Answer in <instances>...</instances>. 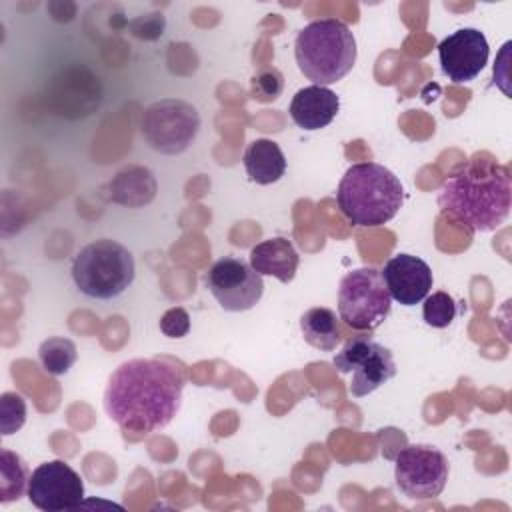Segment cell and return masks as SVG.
Masks as SVG:
<instances>
[{
	"mask_svg": "<svg viewBox=\"0 0 512 512\" xmlns=\"http://www.w3.org/2000/svg\"><path fill=\"white\" fill-rule=\"evenodd\" d=\"M184 378L158 358L122 362L108 378L104 410L124 432L150 434L172 422L182 404Z\"/></svg>",
	"mask_w": 512,
	"mask_h": 512,
	"instance_id": "cell-1",
	"label": "cell"
},
{
	"mask_svg": "<svg viewBox=\"0 0 512 512\" xmlns=\"http://www.w3.org/2000/svg\"><path fill=\"white\" fill-rule=\"evenodd\" d=\"M510 200V172L490 158H472L438 192L440 210L472 232H490L504 224Z\"/></svg>",
	"mask_w": 512,
	"mask_h": 512,
	"instance_id": "cell-2",
	"label": "cell"
},
{
	"mask_svg": "<svg viewBox=\"0 0 512 512\" xmlns=\"http://www.w3.org/2000/svg\"><path fill=\"white\" fill-rule=\"evenodd\" d=\"M340 212L356 226H382L390 222L404 204V186L398 176L382 164H352L336 192Z\"/></svg>",
	"mask_w": 512,
	"mask_h": 512,
	"instance_id": "cell-3",
	"label": "cell"
},
{
	"mask_svg": "<svg viewBox=\"0 0 512 512\" xmlns=\"http://www.w3.org/2000/svg\"><path fill=\"white\" fill-rule=\"evenodd\" d=\"M294 56L308 80L316 86H328L342 80L354 68L356 38L342 20H314L298 32Z\"/></svg>",
	"mask_w": 512,
	"mask_h": 512,
	"instance_id": "cell-4",
	"label": "cell"
},
{
	"mask_svg": "<svg viewBox=\"0 0 512 512\" xmlns=\"http://www.w3.org/2000/svg\"><path fill=\"white\" fill-rule=\"evenodd\" d=\"M136 276L132 252L110 238H100L84 246L72 262V280L76 288L96 300L120 296Z\"/></svg>",
	"mask_w": 512,
	"mask_h": 512,
	"instance_id": "cell-5",
	"label": "cell"
},
{
	"mask_svg": "<svg viewBox=\"0 0 512 512\" xmlns=\"http://www.w3.org/2000/svg\"><path fill=\"white\" fill-rule=\"evenodd\" d=\"M392 298L380 270L372 266L348 272L338 286V314L354 330H374L390 314Z\"/></svg>",
	"mask_w": 512,
	"mask_h": 512,
	"instance_id": "cell-6",
	"label": "cell"
},
{
	"mask_svg": "<svg viewBox=\"0 0 512 512\" xmlns=\"http://www.w3.org/2000/svg\"><path fill=\"white\" fill-rule=\"evenodd\" d=\"M340 374H352L348 390L354 398H364L396 376L392 352L372 336L360 334L344 342L332 360Z\"/></svg>",
	"mask_w": 512,
	"mask_h": 512,
	"instance_id": "cell-7",
	"label": "cell"
},
{
	"mask_svg": "<svg viewBox=\"0 0 512 512\" xmlns=\"http://www.w3.org/2000/svg\"><path fill=\"white\" fill-rule=\"evenodd\" d=\"M200 130V114L182 98L152 102L142 116V134L160 154H182Z\"/></svg>",
	"mask_w": 512,
	"mask_h": 512,
	"instance_id": "cell-8",
	"label": "cell"
},
{
	"mask_svg": "<svg viewBox=\"0 0 512 512\" xmlns=\"http://www.w3.org/2000/svg\"><path fill=\"white\" fill-rule=\"evenodd\" d=\"M450 466L446 456L428 444H410L394 458V480L412 500H430L442 494Z\"/></svg>",
	"mask_w": 512,
	"mask_h": 512,
	"instance_id": "cell-9",
	"label": "cell"
},
{
	"mask_svg": "<svg viewBox=\"0 0 512 512\" xmlns=\"http://www.w3.org/2000/svg\"><path fill=\"white\" fill-rule=\"evenodd\" d=\"M206 288L228 312L254 308L264 292L262 276L244 260L224 256L216 260L204 276Z\"/></svg>",
	"mask_w": 512,
	"mask_h": 512,
	"instance_id": "cell-10",
	"label": "cell"
},
{
	"mask_svg": "<svg viewBox=\"0 0 512 512\" xmlns=\"http://www.w3.org/2000/svg\"><path fill=\"white\" fill-rule=\"evenodd\" d=\"M26 494L38 510H74L82 504L84 482L80 474L64 460H50L34 468Z\"/></svg>",
	"mask_w": 512,
	"mask_h": 512,
	"instance_id": "cell-11",
	"label": "cell"
},
{
	"mask_svg": "<svg viewBox=\"0 0 512 512\" xmlns=\"http://www.w3.org/2000/svg\"><path fill=\"white\" fill-rule=\"evenodd\" d=\"M490 46L478 28H460L438 44L442 72L456 84L474 80L486 66Z\"/></svg>",
	"mask_w": 512,
	"mask_h": 512,
	"instance_id": "cell-12",
	"label": "cell"
},
{
	"mask_svg": "<svg viewBox=\"0 0 512 512\" xmlns=\"http://www.w3.org/2000/svg\"><path fill=\"white\" fill-rule=\"evenodd\" d=\"M380 274L390 292V298L402 306H414L422 302L434 282L430 266L422 258L404 252L392 256Z\"/></svg>",
	"mask_w": 512,
	"mask_h": 512,
	"instance_id": "cell-13",
	"label": "cell"
},
{
	"mask_svg": "<svg viewBox=\"0 0 512 512\" xmlns=\"http://www.w3.org/2000/svg\"><path fill=\"white\" fill-rule=\"evenodd\" d=\"M340 110V98L326 86L300 88L290 102V118L304 130L326 128Z\"/></svg>",
	"mask_w": 512,
	"mask_h": 512,
	"instance_id": "cell-14",
	"label": "cell"
},
{
	"mask_svg": "<svg viewBox=\"0 0 512 512\" xmlns=\"http://www.w3.org/2000/svg\"><path fill=\"white\" fill-rule=\"evenodd\" d=\"M300 256L288 238L276 236L262 240L250 250V266L260 276H274L280 282H290L296 276Z\"/></svg>",
	"mask_w": 512,
	"mask_h": 512,
	"instance_id": "cell-15",
	"label": "cell"
},
{
	"mask_svg": "<svg viewBox=\"0 0 512 512\" xmlns=\"http://www.w3.org/2000/svg\"><path fill=\"white\" fill-rule=\"evenodd\" d=\"M242 162L248 178L262 186L278 182L286 172V158L282 148L268 138L252 140L244 152Z\"/></svg>",
	"mask_w": 512,
	"mask_h": 512,
	"instance_id": "cell-16",
	"label": "cell"
},
{
	"mask_svg": "<svg viewBox=\"0 0 512 512\" xmlns=\"http://www.w3.org/2000/svg\"><path fill=\"white\" fill-rule=\"evenodd\" d=\"M108 188L110 198L128 208H140L156 196V180L152 172L142 166H128L120 170Z\"/></svg>",
	"mask_w": 512,
	"mask_h": 512,
	"instance_id": "cell-17",
	"label": "cell"
},
{
	"mask_svg": "<svg viewBox=\"0 0 512 512\" xmlns=\"http://www.w3.org/2000/svg\"><path fill=\"white\" fill-rule=\"evenodd\" d=\"M300 332L310 346L322 352L336 350L342 336L336 312L324 306H314L300 316Z\"/></svg>",
	"mask_w": 512,
	"mask_h": 512,
	"instance_id": "cell-18",
	"label": "cell"
},
{
	"mask_svg": "<svg viewBox=\"0 0 512 512\" xmlns=\"http://www.w3.org/2000/svg\"><path fill=\"white\" fill-rule=\"evenodd\" d=\"M76 358H78L76 344L64 336L46 338L38 348V360L42 368L52 376L66 374L74 366Z\"/></svg>",
	"mask_w": 512,
	"mask_h": 512,
	"instance_id": "cell-19",
	"label": "cell"
},
{
	"mask_svg": "<svg viewBox=\"0 0 512 512\" xmlns=\"http://www.w3.org/2000/svg\"><path fill=\"white\" fill-rule=\"evenodd\" d=\"M0 502H12L28 492V468L24 460L10 450H2V466H0Z\"/></svg>",
	"mask_w": 512,
	"mask_h": 512,
	"instance_id": "cell-20",
	"label": "cell"
},
{
	"mask_svg": "<svg viewBox=\"0 0 512 512\" xmlns=\"http://www.w3.org/2000/svg\"><path fill=\"white\" fill-rule=\"evenodd\" d=\"M456 314H458L456 302L448 292H434V294L424 298L422 316H424V322L428 326L446 328V326L452 324Z\"/></svg>",
	"mask_w": 512,
	"mask_h": 512,
	"instance_id": "cell-21",
	"label": "cell"
},
{
	"mask_svg": "<svg viewBox=\"0 0 512 512\" xmlns=\"http://www.w3.org/2000/svg\"><path fill=\"white\" fill-rule=\"evenodd\" d=\"M284 90V76L278 68H262L250 80V94L258 102H272Z\"/></svg>",
	"mask_w": 512,
	"mask_h": 512,
	"instance_id": "cell-22",
	"label": "cell"
},
{
	"mask_svg": "<svg viewBox=\"0 0 512 512\" xmlns=\"http://www.w3.org/2000/svg\"><path fill=\"white\" fill-rule=\"evenodd\" d=\"M26 422V402L16 392H4L0 398V430L4 436L14 434Z\"/></svg>",
	"mask_w": 512,
	"mask_h": 512,
	"instance_id": "cell-23",
	"label": "cell"
},
{
	"mask_svg": "<svg viewBox=\"0 0 512 512\" xmlns=\"http://www.w3.org/2000/svg\"><path fill=\"white\" fill-rule=\"evenodd\" d=\"M158 324L164 336L184 338L190 332V314L182 306H174L162 314Z\"/></svg>",
	"mask_w": 512,
	"mask_h": 512,
	"instance_id": "cell-24",
	"label": "cell"
}]
</instances>
